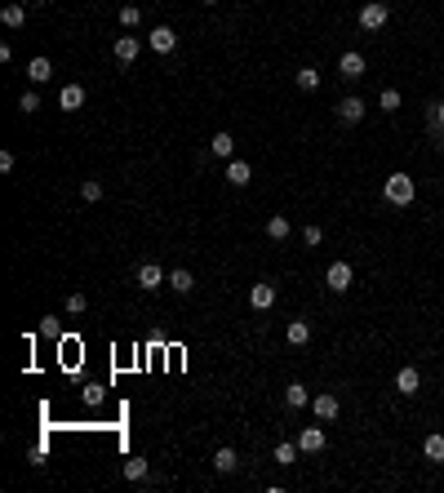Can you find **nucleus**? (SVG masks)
<instances>
[{
  "instance_id": "obj_1",
  "label": "nucleus",
  "mask_w": 444,
  "mask_h": 493,
  "mask_svg": "<svg viewBox=\"0 0 444 493\" xmlns=\"http://www.w3.org/2000/svg\"><path fill=\"white\" fill-rule=\"evenodd\" d=\"M382 200L395 205V209H404V205L418 200V183H413L409 174H391V178L382 183Z\"/></svg>"
},
{
  "instance_id": "obj_2",
  "label": "nucleus",
  "mask_w": 444,
  "mask_h": 493,
  "mask_svg": "<svg viewBox=\"0 0 444 493\" xmlns=\"http://www.w3.org/2000/svg\"><path fill=\"white\" fill-rule=\"evenodd\" d=\"M386 18H391V9H386L382 0H369V5L360 9V27H364V32H382Z\"/></svg>"
},
{
  "instance_id": "obj_3",
  "label": "nucleus",
  "mask_w": 444,
  "mask_h": 493,
  "mask_svg": "<svg viewBox=\"0 0 444 493\" xmlns=\"http://www.w3.org/2000/svg\"><path fill=\"white\" fill-rule=\"evenodd\" d=\"M111 54H116V62H125V67H134L138 54H143V41L138 36H116V45H111Z\"/></svg>"
},
{
  "instance_id": "obj_4",
  "label": "nucleus",
  "mask_w": 444,
  "mask_h": 493,
  "mask_svg": "<svg viewBox=\"0 0 444 493\" xmlns=\"http://www.w3.org/2000/svg\"><path fill=\"white\" fill-rule=\"evenodd\" d=\"M351 280H355V271L347 267V262H329V271H325V284H329L334 293H347V289H351Z\"/></svg>"
},
{
  "instance_id": "obj_5",
  "label": "nucleus",
  "mask_w": 444,
  "mask_h": 493,
  "mask_svg": "<svg viewBox=\"0 0 444 493\" xmlns=\"http://www.w3.org/2000/svg\"><path fill=\"white\" fill-rule=\"evenodd\" d=\"M338 409H342V404H338V395H334V391L311 395V413H316L320 422H334V418H338Z\"/></svg>"
},
{
  "instance_id": "obj_6",
  "label": "nucleus",
  "mask_w": 444,
  "mask_h": 493,
  "mask_svg": "<svg viewBox=\"0 0 444 493\" xmlns=\"http://www.w3.org/2000/svg\"><path fill=\"white\" fill-rule=\"evenodd\" d=\"M147 45H151L156 54H174V49H178V32H174V27H156V32L147 36Z\"/></svg>"
},
{
  "instance_id": "obj_7",
  "label": "nucleus",
  "mask_w": 444,
  "mask_h": 493,
  "mask_svg": "<svg viewBox=\"0 0 444 493\" xmlns=\"http://www.w3.org/2000/svg\"><path fill=\"white\" fill-rule=\"evenodd\" d=\"M338 71H342V80H360V76H364V54L347 49L342 58H338Z\"/></svg>"
},
{
  "instance_id": "obj_8",
  "label": "nucleus",
  "mask_w": 444,
  "mask_h": 493,
  "mask_svg": "<svg viewBox=\"0 0 444 493\" xmlns=\"http://www.w3.org/2000/svg\"><path fill=\"white\" fill-rule=\"evenodd\" d=\"M160 284H165V267H160V262H143V267H138V289H160Z\"/></svg>"
},
{
  "instance_id": "obj_9",
  "label": "nucleus",
  "mask_w": 444,
  "mask_h": 493,
  "mask_svg": "<svg viewBox=\"0 0 444 493\" xmlns=\"http://www.w3.org/2000/svg\"><path fill=\"white\" fill-rule=\"evenodd\" d=\"M249 302H253V307H258V311L276 307V284H271V280H258V284H253V289H249Z\"/></svg>"
},
{
  "instance_id": "obj_10",
  "label": "nucleus",
  "mask_w": 444,
  "mask_h": 493,
  "mask_svg": "<svg viewBox=\"0 0 444 493\" xmlns=\"http://www.w3.org/2000/svg\"><path fill=\"white\" fill-rule=\"evenodd\" d=\"M360 116H364V98H355V93H347V98L338 102V120H342V125H355Z\"/></svg>"
},
{
  "instance_id": "obj_11",
  "label": "nucleus",
  "mask_w": 444,
  "mask_h": 493,
  "mask_svg": "<svg viewBox=\"0 0 444 493\" xmlns=\"http://www.w3.org/2000/svg\"><path fill=\"white\" fill-rule=\"evenodd\" d=\"M418 387H422V374L413 365H404L400 374H395V391H400V395H418Z\"/></svg>"
},
{
  "instance_id": "obj_12",
  "label": "nucleus",
  "mask_w": 444,
  "mask_h": 493,
  "mask_svg": "<svg viewBox=\"0 0 444 493\" xmlns=\"http://www.w3.org/2000/svg\"><path fill=\"white\" fill-rule=\"evenodd\" d=\"M58 107L62 111H80L84 107V84H62L58 89Z\"/></svg>"
},
{
  "instance_id": "obj_13",
  "label": "nucleus",
  "mask_w": 444,
  "mask_h": 493,
  "mask_svg": "<svg viewBox=\"0 0 444 493\" xmlns=\"http://www.w3.org/2000/svg\"><path fill=\"white\" fill-rule=\"evenodd\" d=\"M298 449L302 453H320L325 449V431H320V426H302L298 431Z\"/></svg>"
},
{
  "instance_id": "obj_14",
  "label": "nucleus",
  "mask_w": 444,
  "mask_h": 493,
  "mask_svg": "<svg viewBox=\"0 0 444 493\" xmlns=\"http://www.w3.org/2000/svg\"><path fill=\"white\" fill-rule=\"evenodd\" d=\"M249 178H253V169L249 165H244V160H226V183H231V187H249Z\"/></svg>"
},
{
  "instance_id": "obj_15",
  "label": "nucleus",
  "mask_w": 444,
  "mask_h": 493,
  "mask_svg": "<svg viewBox=\"0 0 444 493\" xmlns=\"http://www.w3.org/2000/svg\"><path fill=\"white\" fill-rule=\"evenodd\" d=\"M285 404H289V409H307V404H311L307 382H289V387H285Z\"/></svg>"
},
{
  "instance_id": "obj_16",
  "label": "nucleus",
  "mask_w": 444,
  "mask_h": 493,
  "mask_svg": "<svg viewBox=\"0 0 444 493\" xmlns=\"http://www.w3.org/2000/svg\"><path fill=\"white\" fill-rule=\"evenodd\" d=\"M267 236H271V240H289V236H294V222H289V218L285 214H276V218H267Z\"/></svg>"
},
{
  "instance_id": "obj_17",
  "label": "nucleus",
  "mask_w": 444,
  "mask_h": 493,
  "mask_svg": "<svg viewBox=\"0 0 444 493\" xmlns=\"http://www.w3.org/2000/svg\"><path fill=\"white\" fill-rule=\"evenodd\" d=\"M427 129L440 138V147H444V102H431L427 107Z\"/></svg>"
},
{
  "instance_id": "obj_18",
  "label": "nucleus",
  "mask_w": 444,
  "mask_h": 493,
  "mask_svg": "<svg viewBox=\"0 0 444 493\" xmlns=\"http://www.w3.org/2000/svg\"><path fill=\"white\" fill-rule=\"evenodd\" d=\"M213 467H218V471H222V476H231V471H235V467H240V458H235V449H231V444H222V449H218V453H213Z\"/></svg>"
},
{
  "instance_id": "obj_19",
  "label": "nucleus",
  "mask_w": 444,
  "mask_h": 493,
  "mask_svg": "<svg viewBox=\"0 0 444 493\" xmlns=\"http://www.w3.org/2000/svg\"><path fill=\"white\" fill-rule=\"evenodd\" d=\"M169 289H174V293H191V289H196V276H191L187 267L169 271Z\"/></svg>"
},
{
  "instance_id": "obj_20",
  "label": "nucleus",
  "mask_w": 444,
  "mask_h": 493,
  "mask_svg": "<svg viewBox=\"0 0 444 493\" xmlns=\"http://www.w3.org/2000/svg\"><path fill=\"white\" fill-rule=\"evenodd\" d=\"M285 338H289V347H307L311 343V325L307 320H294V325L285 329Z\"/></svg>"
},
{
  "instance_id": "obj_21",
  "label": "nucleus",
  "mask_w": 444,
  "mask_h": 493,
  "mask_svg": "<svg viewBox=\"0 0 444 493\" xmlns=\"http://www.w3.org/2000/svg\"><path fill=\"white\" fill-rule=\"evenodd\" d=\"M209 151H213V156H222V160H231V156H235V138H231V134L222 129V134H213Z\"/></svg>"
},
{
  "instance_id": "obj_22",
  "label": "nucleus",
  "mask_w": 444,
  "mask_h": 493,
  "mask_svg": "<svg viewBox=\"0 0 444 493\" xmlns=\"http://www.w3.org/2000/svg\"><path fill=\"white\" fill-rule=\"evenodd\" d=\"M27 76H32L36 84H45V80L54 76V62H49V58H32V62H27Z\"/></svg>"
},
{
  "instance_id": "obj_23",
  "label": "nucleus",
  "mask_w": 444,
  "mask_h": 493,
  "mask_svg": "<svg viewBox=\"0 0 444 493\" xmlns=\"http://www.w3.org/2000/svg\"><path fill=\"white\" fill-rule=\"evenodd\" d=\"M422 453H427V462H444V435H427V444H422Z\"/></svg>"
},
{
  "instance_id": "obj_24",
  "label": "nucleus",
  "mask_w": 444,
  "mask_h": 493,
  "mask_svg": "<svg viewBox=\"0 0 444 493\" xmlns=\"http://www.w3.org/2000/svg\"><path fill=\"white\" fill-rule=\"evenodd\" d=\"M0 23H5V27H23L27 23V9L23 5H5V9H0Z\"/></svg>"
},
{
  "instance_id": "obj_25",
  "label": "nucleus",
  "mask_w": 444,
  "mask_h": 493,
  "mask_svg": "<svg viewBox=\"0 0 444 493\" xmlns=\"http://www.w3.org/2000/svg\"><path fill=\"white\" fill-rule=\"evenodd\" d=\"M298 453H302V449H298V444H289V440H280V444H276V462H280V467H294Z\"/></svg>"
},
{
  "instance_id": "obj_26",
  "label": "nucleus",
  "mask_w": 444,
  "mask_h": 493,
  "mask_svg": "<svg viewBox=\"0 0 444 493\" xmlns=\"http://www.w3.org/2000/svg\"><path fill=\"white\" fill-rule=\"evenodd\" d=\"M298 89H302V93H316V89H320V71H316V67H302V71H298Z\"/></svg>"
},
{
  "instance_id": "obj_27",
  "label": "nucleus",
  "mask_w": 444,
  "mask_h": 493,
  "mask_svg": "<svg viewBox=\"0 0 444 493\" xmlns=\"http://www.w3.org/2000/svg\"><path fill=\"white\" fill-rule=\"evenodd\" d=\"M125 480H147V458H129L125 462Z\"/></svg>"
},
{
  "instance_id": "obj_28",
  "label": "nucleus",
  "mask_w": 444,
  "mask_h": 493,
  "mask_svg": "<svg viewBox=\"0 0 444 493\" xmlns=\"http://www.w3.org/2000/svg\"><path fill=\"white\" fill-rule=\"evenodd\" d=\"M80 196H84V200H102V183H98V178H84V183H80Z\"/></svg>"
},
{
  "instance_id": "obj_29",
  "label": "nucleus",
  "mask_w": 444,
  "mask_h": 493,
  "mask_svg": "<svg viewBox=\"0 0 444 493\" xmlns=\"http://www.w3.org/2000/svg\"><path fill=\"white\" fill-rule=\"evenodd\" d=\"M138 23H143V9H138V5H125V9H120V27H138Z\"/></svg>"
},
{
  "instance_id": "obj_30",
  "label": "nucleus",
  "mask_w": 444,
  "mask_h": 493,
  "mask_svg": "<svg viewBox=\"0 0 444 493\" xmlns=\"http://www.w3.org/2000/svg\"><path fill=\"white\" fill-rule=\"evenodd\" d=\"M40 334H45V338H62V325H58V316H45V320H40Z\"/></svg>"
},
{
  "instance_id": "obj_31",
  "label": "nucleus",
  "mask_w": 444,
  "mask_h": 493,
  "mask_svg": "<svg viewBox=\"0 0 444 493\" xmlns=\"http://www.w3.org/2000/svg\"><path fill=\"white\" fill-rule=\"evenodd\" d=\"M302 240H307V249H316V244L325 240V227H316V222H311L307 231H302Z\"/></svg>"
},
{
  "instance_id": "obj_32",
  "label": "nucleus",
  "mask_w": 444,
  "mask_h": 493,
  "mask_svg": "<svg viewBox=\"0 0 444 493\" xmlns=\"http://www.w3.org/2000/svg\"><path fill=\"white\" fill-rule=\"evenodd\" d=\"M18 107H23V111H27V116H32V111H36V107H40V93H36V89H27V93H23V98H18Z\"/></svg>"
},
{
  "instance_id": "obj_33",
  "label": "nucleus",
  "mask_w": 444,
  "mask_h": 493,
  "mask_svg": "<svg viewBox=\"0 0 444 493\" xmlns=\"http://www.w3.org/2000/svg\"><path fill=\"white\" fill-rule=\"evenodd\" d=\"M382 111H400V89H382Z\"/></svg>"
},
{
  "instance_id": "obj_34",
  "label": "nucleus",
  "mask_w": 444,
  "mask_h": 493,
  "mask_svg": "<svg viewBox=\"0 0 444 493\" xmlns=\"http://www.w3.org/2000/svg\"><path fill=\"white\" fill-rule=\"evenodd\" d=\"M84 307H89V298H84V293H67V311H71V316H80Z\"/></svg>"
},
{
  "instance_id": "obj_35",
  "label": "nucleus",
  "mask_w": 444,
  "mask_h": 493,
  "mask_svg": "<svg viewBox=\"0 0 444 493\" xmlns=\"http://www.w3.org/2000/svg\"><path fill=\"white\" fill-rule=\"evenodd\" d=\"M102 400V387H84V404H98Z\"/></svg>"
},
{
  "instance_id": "obj_36",
  "label": "nucleus",
  "mask_w": 444,
  "mask_h": 493,
  "mask_svg": "<svg viewBox=\"0 0 444 493\" xmlns=\"http://www.w3.org/2000/svg\"><path fill=\"white\" fill-rule=\"evenodd\" d=\"M205 5H218V0H205Z\"/></svg>"
}]
</instances>
